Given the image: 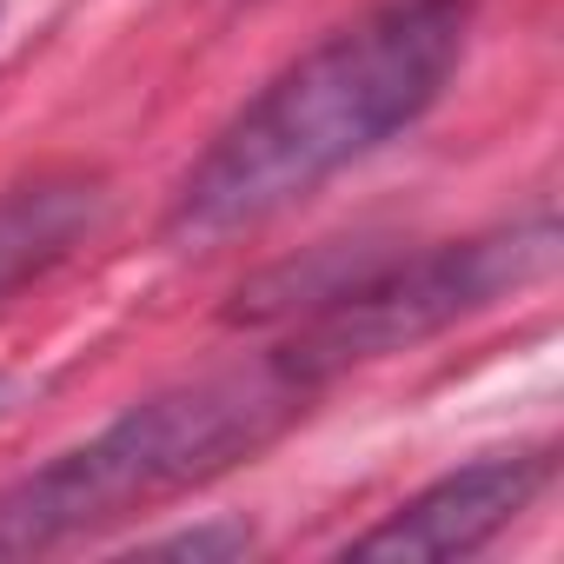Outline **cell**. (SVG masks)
I'll list each match as a JSON object with an SVG mask.
<instances>
[{
  "mask_svg": "<svg viewBox=\"0 0 564 564\" xmlns=\"http://www.w3.org/2000/svg\"><path fill=\"white\" fill-rule=\"evenodd\" d=\"M465 0H392L326 34L199 153L173 193L166 232L180 246H219L293 213L438 107L465 61Z\"/></svg>",
  "mask_w": 564,
  "mask_h": 564,
  "instance_id": "1",
  "label": "cell"
},
{
  "mask_svg": "<svg viewBox=\"0 0 564 564\" xmlns=\"http://www.w3.org/2000/svg\"><path fill=\"white\" fill-rule=\"evenodd\" d=\"M313 392L319 386L286 352H272L127 405L107 432L61 452L14 491H0V557L67 551L133 511L226 478L272 438H286L306 419Z\"/></svg>",
  "mask_w": 564,
  "mask_h": 564,
  "instance_id": "2",
  "label": "cell"
},
{
  "mask_svg": "<svg viewBox=\"0 0 564 564\" xmlns=\"http://www.w3.org/2000/svg\"><path fill=\"white\" fill-rule=\"evenodd\" d=\"M557 265V219L551 206H538L531 219H511L498 232L458 239V246H432V252H386L372 272H359L352 286L319 306L313 319H300L286 359L326 386L346 366L425 346L438 333H452L458 319L485 313L491 300H511L538 279H551Z\"/></svg>",
  "mask_w": 564,
  "mask_h": 564,
  "instance_id": "3",
  "label": "cell"
},
{
  "mask_svg": "<svg viewBox=\"0 0 564 564\" xmlns=\"http://www.w3.org/2000/svg\"><path fill=\"white\" fill-rule=\"evenodd\" d=\"M551 471H557L551 452L471 458V465L432 478L425 491H412L399 511H386V524H372L346 551L352 557H471L551 491Z\"/></svg>",
  "mask_w": 564,
  "mask_h": 564,
  "instance_id": "4",
  "label": "cell"
},
{
  "mask_svg": "<svg viewBox=\"0 0 564 564\" xmlns=\"http://www.w3.org/2000/svg\"><path fill=\"white\" fill-rule=\"evenodd\" d=\"M94 206L100 193L87 180H34L0 193V293L28 286L61 252H74L80 232L94 226Z\"/></svg>",
  "mask_w": 564,
  "mask_h": 564,
  "instance_id": "5",
  "label": "cell"
},
{
  "mask_svg": "<svg viewBox=\"0 0 564 564\" xmlns=\"http://www.w3.org/2000/svg\"><path fill=\"white\" fill-rule=\"evenodd\" d=\"M246 544H252V531H246V524H206V531L153 538L147 551H160V557H232V551H246Z\"/></svg>",
  "mask_w": 564,
  "mask_h": 564,
  "instance_id": "6",
  "label": "cell"
}]
</instances>
